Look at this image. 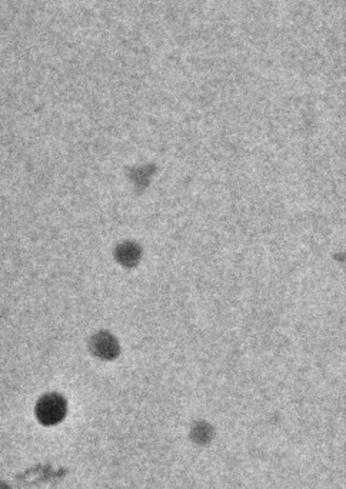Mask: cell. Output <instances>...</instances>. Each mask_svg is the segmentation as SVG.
Here are the masks:
<instances>
[{"label":"cell","instance_id":"obj_3","mask_svg":"<svg viewBox=\"0 0 346 489\" xmlns=\"http://www.w3.org/2000/svg\"><path fill=\"white\" fill-rule=\"evenodd\" d=\"M118 261L125 266H132L137 264L140 257V249L135 243H123L116 250Z\"/></svg>","mask_w":346,"mask_h":489},{"label":"cell","instance_id":"obj_1","mask_svg":"<svg viewBox=\"0 0 346 489\" xmlns=\"http://www.w3.org/2000/svg\"><path fill=\"white\" fill-rule=\"evenodd\" d=\"M68 415V402L59 393L43 395L35 407L36 419L45 426L61 423Z\"/></svg>","mask_w":346,"mask_h":489},{"label":"cell","instance_id":"obj_2","mask_svg":"<svg viewBox=\"0 0 346 489\" xmlns=\"http://www.w3.org/2000/svg\"><path fill=\"white\" fill-rule=\"evenodd\" d=\"M91 349L95 356L100 359H113L119 354L118 340L106 332L95 335L91 340Z\"/></svg>","mask_w":346,"mask_h":489}]
</instances>
